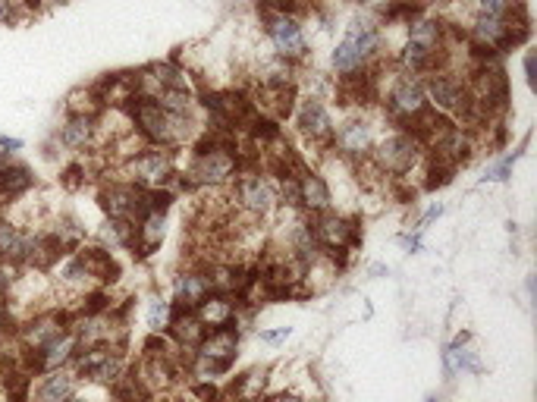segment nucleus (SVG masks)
Masks as SVG:
<instances>
[{"instance_id":"obj_1","label":"nucleus","mask_w":537,"mask_h":402,"mask_svg":"<svg viewBox=\"0 0 537 402\" xmlns=\"http://www.w3.org/2000/svg\"><path fill=\"white\" fill-rule=\"evenodd\" d=\"M123 114L129 117L132 129L139 132V136L145 139V145L151 148H179V145H186L195 139V120H192V110L189 114H170V110H164L158 101H151V98H142L136 95L126 107H123Z\"/></svg>"},{"instance_id":"obj_2","label":"nucleus","mask_w":537,"mask_h":402,"mask_svg":"<svg viewBox=\"0 0 537 402\" xmlns=\"http://www.w3.org/2000/svg\"><path fill=\"white\" fill-rule=\"evenodd\" d=\"M380 44H384V35H380V26L374 19H365V16L349 19L346 35L340 38V44L333 48V57H330L333 70L340 76L368 70V66L380 57Z\"/></svg>"},{"instance_id":"obj_3","label":"nucleus","mask_w":537,"mask_h":402,"mask_svg":"<svg viewBox=\"0 0 537 402\" xmlns=\"http://www.w3.org/2000/svg\"><path fill=\"white\" fill-rule=\"evenodd\" d=\"M236 349H239V330L236 324L227 327H214L205 333V340L195 349V368L201 377H214V374H227L236 362Z\"/></svg>"},{"instance_id":"obj_4","label":"nucleus","mask_w":537,"mask_h":402,"mask_svg":"<svg viewBox=\"0 0 537 402\" xmlns=\"http://www.w3.org/2000/svg\"><path fill=\"white\" fill-rule=\"evenodd\" d=\"M424 82V95H428V104L440 114H446L450 120H462L468 110H472V98H468V88H465V79H459L456 73L450 70H434L428 73Z\"/></svg>"},{"instance_id":"obj_5","label":"nucleus","mask_w":537,"mask_h":402,"mask_svg":"<svg viewBox=\"0 0 537 402\" xmlns=\"http://www.w3.org/2000/svg\"><path fill=\"white\" fill-rule=\"evenodd\" d=\"M98 201L107 214V220H120L136 227V223L151 211V195L148 189L136 186V183H107L98 192Z\"/></svg>"},{"instance_id":"obj_6","label":"nucleus","mask_w":537,"mask_h":402,"mask_svg":"<svg viewBox=\"0 0 537 402\" xmlns=\"http://www.w3.org/2000/svg\"><path fill=\"white\" fill-rule=\"evenodd\" d=\"M126 170H129V183H136V186L154 192V189H170L173 186L176 161H173V151L148 145L139 154H132Z\"/></svg>"},{"instance_id":"obj_7","label":"nucleus","mask_w":537,"mask_h":402,"mask_svg":"<svg viewBox=\"0 0 537 402\" xmlns=\"http://www.w3.org/2000/svg\"><path fill=\"white\" fill-rule=\"evenodd\" d=\"M261 22H264V35L271 38L277 57L299 63L308 54V38L302 29V19L296 13H271L261 10Z\"/></svg>"},{"instance_id":"obj_8","label":"nucleus","mask_w":537,"mask_h":402,"mask_svg":"<svg viewBox=\"0 0 537 402\" xmlns=\"http://www.w3.org/2000/svg\"><path fill=\"white\" fill-rule=\"evenodd\" d=\"M421 145L409 136V132H393V136L380 139L371 151V158L377 164L380 173H390L396 176V180H402V176H409L415 170V164L421 161Z\"/></svg>"},{"instance_id":"obj_9","label":"nucleus","mask_w":537,"mask_h":402,"mask_svg":"<svg viewBox=\"0 0 537 402\" xmlns=\"http://www.w3.org/2000/svg\"><path fill=\"white\" fill-rule=\"evenodd\" d=\"M73 327V315L63 308H48V311H35V315L16 327V340H19V349L22 352H32V349H41L48 346L51 340L63 337L66 330Z\"/></svg>"},{"instance_id":"obj_10","label":"nucleus","mask_w":537,"mask_h":402,"mask_svg":"<svg viewBox=\"0 0 537 402\" xmlns=\"http://www.w3.org/2000/svg\"><path fill=\"white\" fill-rule=\"evenodd\" d=\"M428 95H424V82L412 73H399L390 85V92H387V110H390V117L399 123V126H406L412 123L415 117H421L424 110H428Z\"/></svg>"},{"instance_id":"obj_11","label":"nucleus","mask_w":537,"mask_h":402,"mask_svg":"<svg viewBox=\"0 0 537 402\" xmlns=\"http://www.w3.org/2000/svg\"><path fill=\"white\" fill-rule=\"evenodd\" d=\"M233 201L236 208L252 214V217H267L277 208V186L261 173H236V186H233Z\"/></svg>"},{"instance_id":"obj_12","label":"nucleus","mask_w":537,"mask_h":402,"mask_svg":"<svg viewBox=\"0 0 537 402\" xmlns=\"http://www.w3.org/2000/svg\"><path fill=\"white\" fill-rule=\"evenodd\" d=\"M311 220V230H315V239L321 245V252L327 249H358L362 245V230H358V220L355 217H343V214H315L308 217Z\"/></svg>"},{"instance_id":"obj_13","label":"nucleus","mask_w":537,"mask_h":402,"mask_svg":"<svg viewBox=\"0 0 537 402\" xmlns=\"http://www.w3.org/2000/svg\"><path fill=\"white\" fill-rule=\"evenodd\" d=\"M73 371L76 377H85V381L114 384L123 374V362L117 346H82L73 359Z\"/></svg>"},{"instance_id":"obj_14","label":"nucleus","mask_w":537,"mask_h":402,"mask_svg":"<svg viewBox=\"0 0 537 402\" xmlns=\"http://www.w3.org/2000/svg\"><path fill=\"white\" fill-rule=\"evenodd\" d=\"M330 145L337 148L343 158H352V161H362L374 151L377 139H374V126L365 120V117H352L346 120L340 129H333V139Z\"/></svg>"},{"instance_id":"obj_15","label":"nucleus","mask_w":537,"mask_h":402,"mask_svg":"<svg viewBox=\"0 0 537 402\" xmlns=\"http://www.w3.org/2000/svg\"><path fill=\"white\" fill-rule=\"evenodd\" d=\"M296 126L305 139L311 142H321V145H330L333 139V117H330V110L324 101L318 98H302V104L296 107Z\"/></svg>"},{"instance_id":"obj_16","label":"nucleus","mask_w":537,"mask_h":402,"mask_svg":"<svg viewBox=\"0 0 537 402\" xmlns=\"http://www.w3.org/2000/svg\"><path fill=\"white\" fill-rule=\"evenodd\" d=\"M35 230H22L19 223L0 214V261L26 267L35 252Z\"/></svg>"},{"instance_id":"obj_17","label":"nucleus","mask_w":537,"mask_h":402,"mask_svg":"<svg viewBox=\"0 0 537 402\" xmlns=\"http://www.w3.org/2000/svg\"><path fill=\"white\" fill-rule=\"evenodd\" d=\"M164 233H167V217L161 211H148L136 227H132V245L129 252L139 255V258H148L161 249L164 242Z\"/></svg>"},{"instance_id":"obj_18","label":"nucleus","mask_w":537,"mask_h":402,"mask_svg":"<svg viewBox=\"0 0 537 402\" xmlns=\"http://www.w3.org/2000/svg\"><path fill=\"white\" fill-rule=\"evenodd\" d=\"M98 139V117H73L66 114L63 126L57 129V142L66 151H85Z\"/></svg>"},{"instance_id":"obj_19","label":"nucleus","mask_w":537,"mask_h":402,"mask_svg":"<svg viewBox=\"0 0 537 402\" xmlns=\"http://www.w3.org/2000/svg\"><path fill=\"white\" fill-rule=\"evenodd\" d=\"M76 384H79V377L70 368L41 374V381L32 390V402H66L70 396H76Z\"/></svg>"},{"instance_id":"obj_20","label":"nucleus","mask_w":537,"mask_h":402,"mask_svg":"<svg viewBox=\"0 0 537 402\" xmlns=\"http://www.w3.org/2000/svg\"><path fill=\"white\" fill-rule=\"evenodd\" d=\"M330 205H333V195H330L327 180H324V176H318V173L305 170L299 176V208H305L308 217H315V214L330 211Z\"/></svg>"},{"instance_id":"obj_21","label":"nucleus","mask_w":537,"mask_h":402,"mask_svg":"<svg viewBox=\"0 0 537 402\" xmlns=\"http://www.w3.org/2000/svg\"><path fill=\"white\" fill-rule=\"evenodd\" d=\"M173 296L179 308H198L201 302H205L211 296V283H208V274L205 271H186V274H179L173 280Z\"/></svg>"},{"instance_id":"obj_22","label":"nucleus","mask_w":537,"mask_h":402,"mask_svg":"<svg viewBox=\"0 0 537 402\" xmlns=\"http://www.w3.org/2000/svg\"><path fill=\"white\" fill-rule=\"evenodd\" d=\"M170 333H173V340H176L179 346H183V349H198V343L205 340L208 327L201 324V318L195 315L192 308H179V305H173Z\"/></svg>"},{"instance_id":"obj_23","label":"nucleus","mask_w":537,"mask_h":402,"mask_svg":"<svg viewBox=\"0 0 537 402\" xmlns=\"http://www.w3.org/2000/svg\"><path fill=\"white\" fill-rule=\"evenodd\" d=\"M76 255L95 283H114L120 277V267H117L114 255H110V249H104V245H85V249H76Z\"/></svg>"},{"instance_id":"obj_24","label":"nucleus","mask_w":537,"mask_h":402,"mask_svg":"<svg viewBox=\"0 0 537 402\" xmlns=\"http://www.w3.org/2000/svg\"><path fill=\"white\" fill-rule=\"evenodd\" d=\"M236 299L233 296H220V293H211L205 302L195 308V315L201 318L208 330L214 327H227V324H236Z\"/></svg>"},{"instance_id":"obj_25","label":"nucleus","mask_w":537,"mask_h":402,"mask_svg":"<svg viewBox=\"0 0 537 402\" xmlns=\"http://www.w3.org/2000/svg\"><path fill=\"white\" fill-rule=\"evenodd\" d=\"M114 399L117 402H151V390L142 377L132 371V374H120L114 381Z\"/></svg>"},{"instance_id":"obj_26","label":"nucleus","mask_w":537,"mask_h":402,"mask_svg":"<svg viewBox=\"0 0 537 402\" xmlns=\"http://www.w3.org/2000/svg\"><path fill=\"white\" fill-rule=\"evenodd\" d=\"M264 387H267V371L264 368H255V371H249V374H242L239 381L233 384V399L236 402H258L261 399V393H264Z\"/></svg>"},{"instance_id":"obj_27","label":"nucleus","mask_w":537,"mask_h":402,"mask_svg":"<svg viewBox=\"0 0 537 402\" xmlns=\"http://www.w3.org/2000/svg\"><path fill=\"white\" fill-rule=\"evenodd\" d=\"M468 337H459L450 349H446V355H443V362H446V371H481V365H478V359H475V352L472 349H465L462 343H465Z\"/></svg>"},{"instance_id":"obj_28","label":"nucleus","mask_w":537,"mask_h":402,"mask_svg":"<svg viewBox=\"0 0 537 402\" xmlns=\"http://www.w3.org/2000/svg\"><path fill=\"white\" fill-rule=\"evenodd\" d=\"M98 242L110 252L129 249V245H132V227H129V223H120V220H107L104 227L98 230Z\"/></svg>"},{"instance_id":"obj_29","label":"nucleus","mask_w":537,"mask_h":402,"mask_svg":"<svg viewBox=\"0 0 537 402\" xmlns=\"http://www.w3.org/2000/svg\"><path fill=\"white\" fill-rule=\"evenodd\" d=\"M7 402H32V374L26 368L7 374Z\"/></svg>"},{"instance_id":"obj_30","label":"nucleus","mask_w":537,"mask_h":402,"mask_svg":"<svg viewBox=\"0 0 537 402\" xmlns=\"http://www.w3.org/2000/svg\"><path fill=\"white\" fill-rule=\"evenodd\" d=\"M170 315H173V305L164 302V299H154V302L148 305V327H151L154 333L167 330V327H170Z\"/></svg>"},{"instance_id":"obj_31","label":"nucleus","mask_w":537,"mask_h":402,"mask_svg":"<svg viewBox=\"0 0 537 402\" xmlns=\"http://www.w3.org/2000/svg\"><path fill=\"white\" fill-rule=\"evenodd\" d=\"M192 393L201 399V402H220V390L214 384H195Z\"/></svg>"},{"instance_id":"obj_32","label":"nucleus","mask_w":537,"mask_h":402,"mask_svg":"<svg viewBox=\"0 0 537 402\" xmlns=\"http://www.w3.org/2000/svg\"><path fill=\"white\" fill-rule=\"evenodd\" d=\"M286 337H289V327H280V330H264V333H261V343H271V346H274V343H283Z\"/></svg>"},{"instance_id":"obj_33","label":"nucleus","mask_w":537,"mask_h":402,"mask_svg":"<svg viewBox=\"0 0 537 402\" xmlns=\"http://www.w3.org/2000/svg\"><path fill=\"white\" fill-rule=\"evenodd\" d=\"M22 148V139H16V136H0V151L4 154H16Z\"/></svg>"},{"instance_id":"obj_34","label":"nucleus","mask_w":537,"mask_h":402,"mask_svg":"<svg viewBox=\"0 0 537 402\" xmlns=\"http://www.w3.org/2000/svg\"><path fill=\"white\" fill-rule=\"evenodd\" d=\"M534 63H537V57H534V51H528V57H525V76H528V85H531V88H537V76H534Z\"/></svg>"},{"instance_id":"obj_35","label":"nucleus","mask_w":537,"mask_h":402,"mask_svg":"<svg viewBox=\"0 0 537 402\" xmlns=\"http://www.w3.org/2000/svg\"><path fill=\"white\" fill-rule=\"evenodd\" d=\"M271 402H302L299 396H293V393H283V396H274Z\"/></svg>"},{"instance_id":"obj_36","label":"nucleus","mask_w":537,"mask_h":402,"mask_svg":"<svg viewBox=\"0 0 537 402\" xmlns=\"http://www.w3.org/2000/svg\"><path fill=\"white\" fill-rule=\"evenodd\" d=\"M66 402H92V399H85V396H70Z\"/></svg>"},{"instance_id":"obj_37","label":"nucleus","mask_w":537,"mask_h":402,"mask_svg":"<svg viewBox=\"0 0 537 402\" xmlns=\"http://www.w3.org/2000/svg\"><path fill=\"white\" fill-rule=\"evenodd\" d=\"M415 4H424V0H415Z\"/></svg>"}]
</instances>
